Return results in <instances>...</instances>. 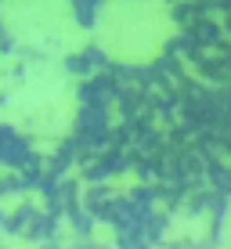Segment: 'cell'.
I'll use <instances>...</instances> for the list:
<instances>
[{
    "mask_svg": "<svg viewBox=\"0 0 231 249\" xmlns=\"http://www.w3.org/2000/svg\"><path fill=\"white\" fill-rule=\"evenodd\" d=\"M166 11L156 0H123L101 18V40L116 58H148L166 40Z\"/></svg>",
    "mask_w": 231,
    "mask_h": 249,
    "instance_id": "1",
    "label": "cell"
}]
</instances>
